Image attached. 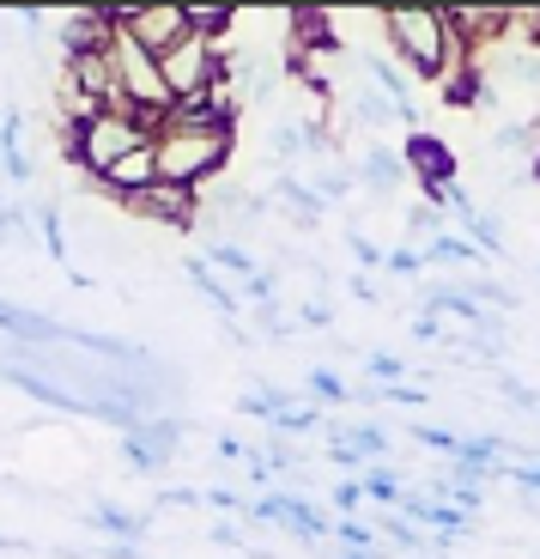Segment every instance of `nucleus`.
<instances>
[{"label":"nucleus","mask_w":540,"mask_h":559,"mask_svg":"<svg viewBox=\"0 0 540 559\" xmlns=\"http://www.w3.org/2000/svg\"><path fill=\"white\" fill-rule=\"evenodd\" d=\"M61 146H68V158H80V170L104 177L116 158L140 153V146H153V134H146V122H140V116H128V110H97V116H85V122H68Z\"/></svg>","instance_id":"nucleus-1"},{"label":"nucleus","mask_w":540,"mask_h":559,"mask_svg":"<svg viewBox=\"0 0 540 559\" xmlns=\"http://www.w3.org/2000/svg\"><path fill=\"white\" fill-rule=\"evenodd\" d=\"M225 158H231V128H219V134H170V128H158L153 134L158 182H177V189H201Z\"/></svg>","instance_id":"nucleus-2"},{"label":"nucleus","mask_w":540,"mask_h":559,"mask_svg":"<svg viewBox=\"0 0 540 559\" xmlns=\"http://www.w3.org/2000/svg\"><path fill=\"white\" fill-rule=\"evenodd\" d=\"M158 80H165L170 104L177 98H201V92H213V85H225V56H219V43L207 37H182L177 49H165L158 56Z\"/></svg>","instance_id":"nucleus-3"},{"label":"nucleus","mask_w":540,"mask_h":559,"mask_svg":"<svg viewBox=\"0 0 540 559\" xmlns=\"http://www.w3.org/2000/svg\"><path fill=\"white\" fill-rule=\"evenodd\" d=\"M383 25L395 37V49L413 61V73H444V56H449L444 13H431V7H395V13H383Z\"/></svg>","instance_id":"nucleus-4"},{"label":"nucleus","mask_w":540,"mask_h":559,"mask_svg":"<svg viewBox=\"0 0 540 559\" xmlns=\"http://www.w3.org/2000/svg\"><path fill=\"white\" fill-rule=\"evenodd\" d=\"M116 31H128L158 61L165 49H177L189 37V19H182V7H116Z\"/></svg>","instance_id":"nucleus-5"},{"label":"nucleus","mask_w":540,"mask_h":559,"mask_svg":"<svg viewBox=\"0 0 540 559\" xmlns=\"http://www.w3.org/2000/svg\"><path fill=\"white\" fill-rule=\"evenodd\" d=\"M128 213L140 219H158V225H194V189H177V182H153L146 195L122 201Z\"/></svg>","instance_id":"nucleus-6"},{"label":"nucleus","mask_w":540,"mask_h":559,"mask_svg":"<svg viewBox=\"0 0 540 559\" xmlns=\"http://www.w3.org/2000/svg\"><path fill=\"white\" fill-rule=\"evenodd\" d=\"M158 182V165H153V146H140V153H128V158H116L104 177H97V189L104 195H116V201H134V195H146Z\"/></svg>","instance_id":"nucleus-7"},{"label":"nucleus","mask_w":540,"mask_h":559,"mask_svg":"<svg viewBox=\"0 0 540 559\" xmlns=\"http://www.w3.org/2000/svg\"><path fill=\"white\" fill-rule=\"evenodd\" d=\"M401 165L425 170V189H431V195H437V189H444V182L456 177V158H449L444 146H437V140H425V134H413V146H407Z\"/></svg>","instance_id":"nucleus-8"},{"label":"nucleus","mask_w":540,"mask_h":559,"mask_svg":"<svg viewBox=\"0 0 540 559\" xmlns=\"http://www.w3.org/2000/svg\"><path fill=\"white\" fill-rule=\"evenodd\" d=\"M92 523L110 535V542H140L153 518H140V511H128V504H116V499H97L92 504Z\"/></svg>","instance_id":"nucleus-9"},{"label":"nucleus","mask_w":540,"mask_h":559,"mask_svg":"<svg viewBox=\"0 0 540 559\" xmlns=\"http://www.w3.org/2000/svg\"><path fill=\"white\" fill-rule=\"evenodd\" d=\"M401 177H407V165L395 153H371V158H364V189H371V195H395Z\"/></svg>","instance_id":"nucleus-10"},{"label":"nucleus","mask_w":540,"mask_h":559,"mask_svg":"<svg viewBox=\"0 0 540 559\" xmlns=\"http://www.w3.org/2000/svg\"><path fill=\"white\" fill-rule=\"evenodd\" d=\"M189 286H194V293H201V298H213V305H219L225 317H231V310H237V298H231V293H225V286H219V280L207 274V262H201V255H194V262H189Z\"/></svg>","instance_id":"nucleus-11"},{"label":"nucleus","mask_w":540,"mask_h":559,"mask_svg":"<svg viewBox=\"0 0 540 559\" xmlns=\"http://www.w3.org/2000/svg\"><path fill=\"white\" fill-rule=\"evenodd\" d=\"M352 110H359L364 122H388V116H401V110H395V104L383 98V92H364V85H359V92H352Z\"/></svg>","instance_id":"nucleus-12"},{"label":"nucleus","mask_w":540,"mask_h":559,"mask_svg":"<svg viewBox=\"0 0 540 559\" xmlns=\"http://www.w3.org/2000/svg\"><path fill=\"white\" fill-rule=\"evenodd\" d=\"M364 371H371V378L383 383V390H395V383L407 378V365L395 359V353H371V359H364Z\"/></svg>","instance_id":"nucleus-13"},{"label":"nucleus","mask_w":540,"mask_h":559,"mask_svg":"<svg viewBox=\"0 0 540 559\" xmlns=\"http://www.w3.org/2000/svg\"><path fill=\"white\" fill-rule=\"evenodd\" d=\"M310 395H322V402H347V383H340V378H328V371H310Z\"/></svg>","instance_id":"nucleus-14"},{"label":"nucleus","mask_w":540,"mask_h":559,"mask_svg":"<svg viewBox=\"0 0 540 559\" xmlns=\"http://www.w3.org/2000/svg\"><path fill=\"white\" fill-rule=\"evenodd\" d=\"M92 559H146V554H140L134 542H104V547H97Z\"/></svg>","instance_id":"nucleus-15"},{"label":"nucleus","mask_w":540,"mask_h":559,"mask_svg":"<svg viewBox=\"0 0 540 559\" xmlns=\"http://www.w3.org/2000/svg\"><path fill=\"white\" fill-rule=\"evenodd\" d=\"M383 262L395 267V274H419V267H425V262H419V250H395V255H383Z\"/></svg>","instance_id":"nucleus-16"},{"label":"nucleus","mask_w":540,"mask_h":559,"mask_svg":"<svg viewBox=\"0 0 540 559\" xmlns=\"http://www.w3.org/2000/svg\"><path fill=\"white\" fill-rule=\"evenodd\" d=\"M158 504H182V511H189V504H201V492H194V487H170V492H158Z\"/></svg>","instance_id":"nucleus-17"},{"label":"nucleus","mask_w":540,"mask_h":559,"mask_svg":"<svg viewBox=\"0 0 540 559\" xmlns=\"http://www.w3.org/2000/svg\"><path fill=\"white\" fill-rule=\"evenodd\" d=\"M504 475H511L516 487H528V492H535V487H540V462H535V468H504Z\"/></svg>","instance_id":"nucleus-18"},{"label":"nucleus","mask_w":540,"mask_h":559,"mask_svg":"<svg viewBox=\"0 0 540 559\" xmlns=\"http://www.w3.org/2000/svg\"><path fill=\"white\" fill-rule=\"evenodd\" d=\"M359 499H364V487H352V480H347V487H334V504H340V511H352Z\"/></svg>","instance_id":"nucleus-19"},{"label":"nucleus","mask_w":540,"mask_h":559,"mask_svg":"<svg viewBox=\"0 0 540 559\" xmlns=\"http://www.w3.org/2000/svg\"><path fill=\"white\" fill-rule=\"evenodd\" d=\"M213 542H219V547H243V530H231V523H219V530H213Z\"/></svg>","instance_id":"nucleus-20"},{"label":"nucleus","mask_w":540,"mask_h":559,"mask_svg":"<svg viewBox=\"0 0 540 559\" xmlns=\"http://www.w3.org/2000/svg\"><path fill=\"white\" fill-rule=\"evenodd\" d=\"M340 559H376V554H359V547H352V554H340Z\"/></svg>","instance_id":"nucleus-21"}]
</instances>
